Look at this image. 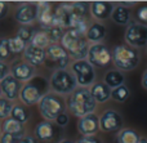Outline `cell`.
Returning a JSON list of instances; mask_svg holds the SVG:
<instances>
[{
	"label": "cell",
	"mask_w": 147,
	"mask_h": 143,
	"mask_svg": "<svg viewBox=\"0 0 147 143\" xmlns=\"http://www.w3.org/2000/svg\"><path fill=\"white\" fill-rule=\"evenodd\" d=\"M66 106L74 116L84 117V116L94 112L97 102L92 97L90 90L88 88H76L69 95Z\"/></svg>",
	"instance_id": "obj_1"
},
{
	"label": "cell",
	"mask_w": 147,
	"mask_h": 143,
	"mask_svg": "<svg viewBox=\"0 0 147 143\" xmlns=\"http://www.w3.org/2000/svg\"><path fill=\"white\" fill-rule=\"evenodd\" d=\"M84 34L76 31L75 28H69L66 32H63V36L61 39L62 48L67 52L69 56L74 57L76 61L85 59L88 56V44L84 38Z\"/></svg>",
	"instance_id": "obj_2"
},
{
	"label": "cell",
	"mask_w": 147,
	"mask_h": 143,
	"mask_svg": "<svg viewBox=\"0 0 147 143\" xmlns=\"http://www.w3.org/2000/svg\"><path fill=\"white\" fill-rule=\"evenodd\" d=\"M112 61L120 71H132L140 63V53L129 45H117L112 50Z\"/></svg>",
	"instance_id": "obj_3"
},
{
	"label": "cell",
	"mask_w": 147,
	"mask_h": 143,
	"mask_svg": "<svg viewBox=\"0 0 147 143\" xmlns=\"http://www.w3.org/2000/svg\"><path fill=\"white\" fill-rule=\"evenodd\" d=\"M47 87H48V83L44 77H34L22 87L20 92V99L27 106L39 103L41 98L47 94Z\"/></svg>",
	"instance_id": "obj_4"
},
{
	"label": "cell",
	"mask_w": 147,
	"mask_h": 143,
	"mask_svg": "<svg viewBox=\"0 0 147 143\" xmlns=\"http://www.w3.org/2000/svg\"><path fill=\"white\" fill-rule=\"evenodd\" d=\"M39 111L47 120H56L59 115L66 112V103L54 93H47L39 102Z\"/></svg>",
	"instance_id": "obj_5"
},
{
	"label": "cell",
	"mask_w": 147,
	"mask_h": 143,
	"mask_svg": "<svg viewBox=\"0 0 147 143\" xmlns=\"http://www.w3.org/2000/svg\"><path fill=\"white\" fill-rule=\"evenodd\" d=\"M49 87L57 94H71L78 88L75 76L67 70H56L49 80Z\"/></svg>",
	"instance_id": "obj_6"
},
{
	"label": "cell",
	"mask_w": 147,
	"mask_h": 143,
	"mask_svg": "<svg viewBox=\"0 0 147 143\" xmlns=\"http://www.w3.org/2000/svg\"><path fill=\"white\" fill-rule=\"evenodd\" d=\"M71 74L75 76L78 85L81 88L92 87L96 80V71L94 67L86 59L75 61L71 63Z\"/></svg>",
	"instance_id": "obj_7"
},
{
	"label": "cell",
	"mask_w": 147,
	"mask_h": 143,
	"mask_svg": "<svg viewBox=\"0 0 147 143\" xmlns=\"http://www.w3.org/2000/svg\"><path fill=\"white\" fill-rule=\"evenodd\" d=\"M125 41L129 46L141 48L147 45V26L132 22L125 30Z\"/></svg>",
	"instance_id": "obj_8"
},
{
	"label": "cell",
	"mask_w": 147,
	"mask_h": 143,
	"mask_svg": "<svg viewBox=\"0 0 147 143\" xmlns=\"http://www.w3.org/2000/svg\"><path fill=\"white\" fill-rule=\"evenodd\" d=\"M112 54L103 44H93L88 49L86 61L93 67H105L111 62Z\"/></svg>",
	"instance_id": "obj_9"
},
{
	"label": "cell",
	"mask_w": 147,
	"mask_h": 143,
	"mask_svg": "<svg viewBox=\"0 0 147 143\" xmlns=\"http://www.w3.org/2000/svg\"><path fill=\"white\" fill-rule=\"evenodd\" d=\"M123 126V117L114 110H107L99 116V129L106 133L119 130Z\"/></svg>",
	"instance_id": "obj_10"
},
{
	"label": "cell",
	"mask_w": 147,
	"mask_h": 143,
	"mask_svg": "<svg viewBox=\"0 0 147 143\" xmlns=\"http://www.w3.org/2000/svg\"><path fill=\"white\" fill-rule=\"evenodd\" d=\"M47 59L57 64L58 70H66V67L70 64V56L67 52L58 44H51L45 49Z\"/></svg>",
	"instance_id": "obj_11"
},
{
	"label": "cell",
	"mask_w": 147,
	"mask_h": 143,
	"mask_svg": "<svg viewBox=\"0 0 147 143\" xmlns=\"http://www.w3.org/2000/svg\"><path fill=\"white\" fill-rule=\"evenodd\" d=\"M38 15V5L32 3H23L16 9L14 19L22 26H30Z\"/></svg>",
	"instance_id": "obj_12"
},
{
	"label": "cell",
	"mask_w": 147,
	"mask_h": 143,
	"mask_svg": "<svg viewBox=\"0 0 147 143\" xmlns=\"http://www.w3.org/2000/svg\"><path fill=\"white\" fill-rule=\"evenodd\" d=\"M78 130L83 137L96 136L99 130V117L94 113L80 117L78 121Z\"/></svg>",
	"instance_id": "obj_13"
},
{
	"label": "cell",
	"mask_w": 147,
	"mask_h": 143,
	"mask_svg": "<svg viewBox=\"0 0 147 143\" xmlns=\"http://www.w3.org/2000/svg\"><path fill=\"white\" fill-rule=\"evenodd\" d=\"M0 89H1V94H4L7 99L13 101L20 97V92L22 89V85L12 75H8L5 79H3L0 81Z\"/></svg>",
	"instance_id": "obj_14"
},
{
	"label": "cell",
	"mask_w": 147,
	"mask_h": 143,
	"mask_svg": "<svg viewBox=\"0 0 147 143\" xmlns=\"http://www.w3.org/2000/svg\"><path fill=\"white\" fill-rule=\"evenodd\" d=\"M25 59L28 64H31L32 67L35 66H40L44 62L47 61V53L45 49H41L39 46H35L32 44H28L26 46L25 52H23Z\"/></svg>",
	"instance_id": "obj_15"
},
{
	"label": "cell",
	"mask_w": 147,
	"mask_h": 143,
	"mask_svg": "<svg viewBox=\"0 0 147 143\" xmlns=\"http://www.w3.org/2000/svg\"><path fill=\"white\" fill-rule=\"evenodd\" d=\"M10 75L14 79H17L20 83L22 81H30L35 75V67L28 64L27 62H18L13 64L10 68Z\"/></svg>",
	"instance_id": "obj_16"
},
{
	"label": "cell",
	"mask_w": 147,
	"mask_h": 143,
	"mask_svg": "<svg viewBox=\"0 0 147 143\" xmlns=\"http://www.w3.org/2000/svg\"><path fill=\"white\" fill-rule=\"evenodd\" d=\"M36 19L39 21L43 30L51 28L54 26V12L49 3H38V15Z\"/></svg>",
	"instance_id": "obj_17"
},
{
	"label": "cell",
	"mask_w": 147,
	"mask_h": 143,
	"mask_svg": "<svg viewBox=\"0 0 147 143\" xmlns=\"http://www.w3.org/2000/svg\"><path fill=\"white\" fill-rule=\"evenodd\" d=\"M114 5L109 1H93L90 5V13L93 18L98 21H106L111 17Z\"/></svg>",
	"instance_id": "obj_18"
},
{
	"label": "cell",
	"mask_w": 147,
	"mask_h": 143,
	"mask_svg": "<svg viewBox=\"0 0 147 143\" xmlns=\"http://www.w3.org/2000/svg\"><path fill=\"white\" fill-rule=\"evenodd\" d=\"M89 90H90L92 97L94 98L97 103H105L111 98L112 89H110L105 83H94Z\"/></svg>",
	"instance_id": "obj_19"
},
{
	"label": "cell",
	"mask_w": 147,
	"mask_h": 143,
	"mask_svg": "<svg viewBox=\"0 0 147 143\" xmlns=\"http://www.w3.org/2000/svg\"><path fill=\"white\" fill-rule=\"evenodd\" d=\"M106 27L99 22H94L89 25L88 30H86V39L92 41L93 44H101V41L106 38Z\"/></svg>",
	"instance_id": "obj_20"
},
{
	"label": "cell",
	"mask_w": 147,
	"mask_h": 143,
	"mask_svg": "<svg viewBox=\"0 0 147 143\" xmlns=\"http://www.w3.org/2000/svg\"><path fill=\"white\" fill-rule=\"evenodd\" d=\"M35 136L38 139L43 142H48L53 138L54 136V128L49 121H41L35 128Z\"/></svg>",
	"instance_id": "obj_21"
},
{
	"label": "cell",
	"mask_w": 147,
	"mask_h": 143,
	"mask_svg": "<svg viewBox=\"0 0 147 143\" xmlns=\"http://www.w3.org/2000/svg\"><path fill=\"white\" fill-rule=\"evenodd\" d=\"M111 18L117 25H128L130 22V10L125 5H116L114 7Z\"/></svg>",
	"instance_id": "obj_22"
},
{
	"label": "cell",
	"mask_w": 147,
	"mask_h": 143,
	"mask_svg": "<svg viewBox=\"0 0 147 143\" xmlns=\"http://www.w3.org/2000/svg\"><path fill=\"white\" fill-rule=\"evenodd\" d=\"M124 74L119 70H110L106 75H105V84L110 88V89H115V88L124 85Z\"/></svg>",
	"instance_id": "obj_23"
},
{
	"label": "cell",
	"mask_w": 147,
	"mask_h": 143,
	"mask_svg": "<svg viewBox=\"0 0 147 143\" xmlns=\"http://www.w3.org/2000/svg\"><path fill=\"white\" fill-rule=\"evenodd\" d=\"M3 132L10 134V136L22 138L23 133H25V129H23V125L21 123L13 120V119H7L4 121V124H3Z\"/></svg>",
	"instance_id": "obj_24"
},
{
	"label": "cell",
	"mask_w": 147,
	"mask_h": 143,
	"mask_svg": "<svg viewBox=\"0 0 147 143\" xmlns=\"http://www.w3.org/2000/svg\"><path fill=\"white\" fill-rule=\"evenodd\" d=\"M117 143H140L141 137L138 136L137 132H134L133 129H121L116 136Z\"/></svg>",
	"instance_id": "obj_25"
},
{
	"label": "cell",
	"mask_w": 147,
	"mask_h": 143,
	"mask_svg": "<svg viewBox=\"0 0 147 143\" xmlns=\"http://www.w3.org/2000/svg\"><path fill=\"white\" fill-rule=\"evenodd\" d=\"M28 117H30V111H28L25 106H21V105L13 106L12 113H10V119L18 121V123H21L23 125V124L28 120Z\"/></svg>",
	"instance_id": "obj_26"
},
{
	"label": "cell",
	"mask_w": 147,
	"mask_h": 143,
	"mask_svg": "<svg viewBox=\"0 0 147 143\" xmlns=\"http://www.w3.org/2000/svg\"><path fill=\"white\" fill-rule=\"evenodd\" d=\"M129 97H130V90L125 84L120 85V87H117V88H115V89L111 90V98L119 103L127 102V101L129 99Z\"/></svg>",
	"instance_id": "obj_27"
},
{
	"label": "cell",
	"mask_w": 147,
	"mask_h": 143,
	"mask_svg": "<svg viewBox=\"0 0 147 143\" xmlns=\"http://www.w3.org/2000/svg\"><path fill=\"white\" fill-rule=\"evenodd\" d=\"M31 44L35 45V46H39V48H41V49L48 48V46L51 45V41H49V38H48L47 31L45 30H36Z\"/></svg>",
	"instance_id": "obj_28"
},
{
	"label": "cell",
	"mask_w": 147,
	"mask_h": 143,
	"mask_svg": "<svg viewBox=\"0 0 147 143\" xmlns=\"http://www.w3.org/2000/svg\"><path fill=\"white\" fill-rule=\"evenodd\" d=\"M35 32H36V30L32 26H21L16 36H17L18 39H21L26 45H28V44H31V41H32V38H34V35H35Z\"/></svg>",
	"instance_id": "obj_29"
},
{
	"label": "cell",
	"mask_w": 147,
	"mask_h": 143,
	"mask_svg": "<svg viewBox=\"0 0 147 143\" xmlns=\"http://www.w3.org/2000/svg\"><path fill=\"white\" fill-rule=\"evenodd\" d=\"M8 46H9V50L12 54H20V53H22V52H25L27 45H26L21 39L14 36V38L8 39Z\"/></svg>",
	"instance_id": "obj_30"
},
{
	"label": "cell",
	"mask_w": 147,
	"mask_h": 143,
	"mask_svg": "<svg viewBox=\"0 0 147 143\" xmlns=\"http://www.w3.org/2000/svg\"><path fill=\"white\" fill-rule=\"evenodd\" d=\"M47 34L51 44H57V41H61L62 36H63V28L58 27V26H52L51 28H47Z\"/></svg>",
	"instance_id": "obj_31"
},
{
	"label": "cell",
	"mask_w": 147,
	"mask_h": 143,
	"mask_svg": "<svg viewBox=\"0 0 147 143\" xmlns=\"http://www.w3.org/2000/svg\"><path fill=\"white\" fill-rule=\"evenodd\" d=\"M12 101L7 99L5 97H0V119H7L8 116H10L13 108Z\"/></svg>",
	"instance_id": "obj_32"
},
{
	"label": "cell",
	"mask_w": 147,
	"mask_h": 143,
	"mask_svg": "<svg viewBox=\"0 0 147 143\" xmlns=\"http://www.w3.org/2000/svg\"><path fill=\"white\" fill-rule=\"evenodd\" d=\"M10 50L8 46V39L0 38V62H5L10 57Z\"/></svg>",
	"instance_id": "obj_33"
},
{
	"label": "cell",
	"mask_w": 147,
	"mask_h": 143,
	"mask_svg": "<svg viewBox=\"0 0 147 143\" xmlns=\"http://www.w3.org/2000/svg\"><path fill=\"white\" fill-rule=\"evenodd\" d=\"M20 141H21V138L10 136V134L4 133V132L0 134V143H20Z\"/></svg>",
	"instance_id": "obj_34"
},
{
	"label": "cell",
	"mask_w": 147,
	"mask_h": 143,
	"mask_svg": "<svg viewBox=\"0 0 147 143\" xmlns=\"http://www.w3.org/2000/svg\"><path fill=\"white\" fill-rule=\"evenodd\" d=\"M137 18L138 21H141L143 23H146L147 25V5H145V7H141L140 9L137 10Z\"/></svg>",
	"instance_id": "obj_35"
},
{
	"label": "cell",
	"mask_w": 147,
	"mask_h": 143,
	"mask_svg": "<svg viewBox=\"0 0 147 143\" xmlns=\"http://www.w3.org/2000/svg\"><path fill=\"white\" fill-rule=\"evenodd\" d=\"M9 72H10L9 66H8L5 62H0V81H1L3 79H5L8 75H10Z\"/></svg>",
	"instance_id": "obj_36"
},
{
	"label": "cell",
	"mask_w": 147,
	"mask_h": 143,
	"mask_svg": "<svg viewBox=\"0 0 147 143\" xmlns=\"http://www.w3.org/2000/svg\"><path fill=\"white\" fill-rule=\"evenodd\" d=\"M76 143H103V142L97 138L96 136H90V137H81L80 139H78Z\"/></svg>",
	"instance_id": "obj_37"
},
{
	"label": "cell",
	"mask_w": 147,
	"mask_h": 143,
	"mask_svg": "<svg viewBox=\"0 0 147 143\" xmlns=\"http://www.w3.org/2000/svg\"><path fill=\"white\" fill-rule=\"evenodd\" d=\"M56 123L58 124L59 126H66L67 124H69V116H67V113H62V115H59L58 117L56 119Z\"/></svg>",
	"instance_id": "obj_38"
},
{
	"label": "cell",
	"mask_w": 147,
	"mask_h": 143,
	"mask_svg": "<svg viewBox=\"0 0 147 143\" xmlns=\"http://www.w3.org/2000/svg\"><path fill=\"white\" fill-rule=\"evenodd\" d=\"M8 9H9V7H8L7 3L0 1V21L5 18V15H7V13H8Z\"/></svg>",
	"instance_id": "obj_39"
},
{
	"label": "cell",
	"mask_w": 147,
	"mask_h": 143,
	"mask_svg": "<svg viewBox=\"0 0 147 143\" xmlns=\"http://www.w3.org/2000/svg\"><path fill=\"white\" fill-rule=\"evenodd\" d=\"M20 143H38V141H36L32 136H25L21 138Z\"/></svg>",
	"instance_id": "obj_40"
},
{
	"label": "cell",
	"mask_w": 147,
	"mask_h": 143,
	"mask_svg": "<svg viewBox=\"0 0 147 143\" xmlns=\"http://www.w3.org/2000/svg\"><path fill=\"white\" fill-rule=\"evenodd\" d=\"M142 87L147 90V70L143 72V75H142Z\"/></svg>",
	"instance_id": "obj_41"
},
{
	"label": "cell",
	"mask_w": 147,
	"mask_h": 143,
	"mask_svg": "<svg viewBox=\"0 0 147 143\" xmlns=\"http://www.w3.org/2000/svg\"><path fill=\"white\" fill-rule=\"evenodd\" d=\"M59 143H75V142L71 141V139H62V141L59 142Z\"/></svg>",
	"instance_id": "obj_42"
},
{
	"label": "cell",
	"mask_w": 147,
	"mask_h": 143,
	"mask_svg": "<svg viewBox=\"0 0 147 143\" xmlns=\"http://www.w3.org/2000/svg\"><path fill=\"white\" fill-rule=\"evenodd\" d=\"M140 143H147V139H146V138H141Z\"/></svg>",
	"instance_id": "obj_43"
},
{
	"label": "cell",
	"mask_w": 147,
	"mask_h": 143,
	"mask_svg": "<svg viewBox=\"0 0 147 143\" xmlns=\"http://www.w3.org/2000/svg\"><path fill=\"white\" fill-rule=\"evenodd\" d=\"M0 97H1V89H0Z\"/></svg>",
	"instance_id": "obj_44"
}]
</instances>
